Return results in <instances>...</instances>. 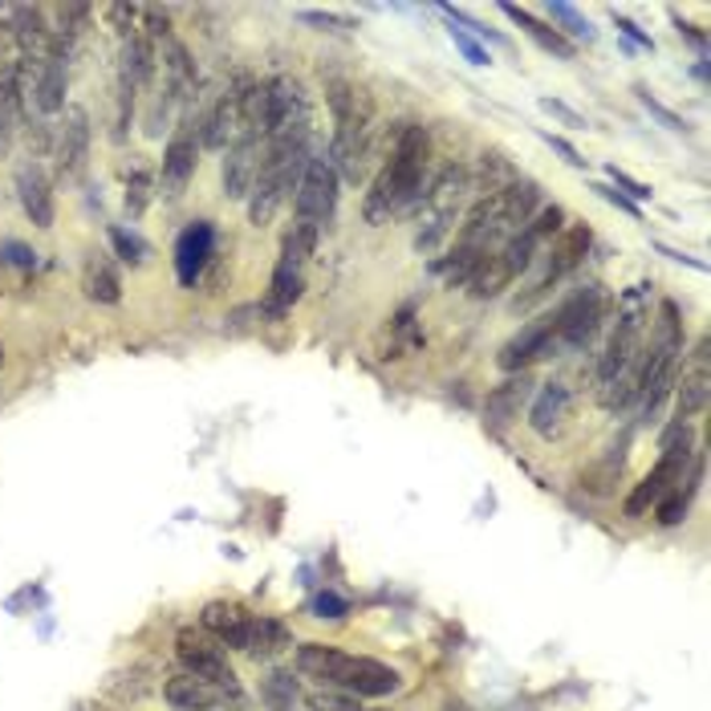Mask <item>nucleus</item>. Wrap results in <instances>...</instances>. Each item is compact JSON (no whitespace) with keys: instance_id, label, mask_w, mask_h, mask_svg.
<instances>
[{"instance_id":"c9c22d12","label":"nucleus","mask_w":711,"mask_h":711,"mask_svg":"<svg viewBox=\"0 0 711 711\" xmlns=\"http://www.w3.org/2000/svg\"><path fill=\"white\" fill-rule=\"evenodd\" d=\"M451 41H455V49H460L463 58L472 61V66H488V49H480L472 41V37L463 33V29H451Z\"/></svg>"},{"instance_id":"7c9ffc66","label":"nucleus","mask_w":711,"mask_h":711,"mask_svg":"<svg viewBox=\"0 0 711 711\" xmlns=\"http://www.w3.org/2000/svg\"><path fill=\"white\" fill-rule=\"evenodd\" d=\"M297 700H301V691H297V679L289 671H273L264 679V703L273 711H297Z\"/></svg>"},{"instance_id":"20e7f679","label":"nucleus","mask_w":711,"mask_h":711,"mask_svg":"<svg viewBox=\"0 0 711 711\" xmlns=\"http://www.w3.org/2000/svg\"><path fill=\"white\" fill-rule=\"evenodd\" d=\"M318 224H309V220H297L289 228V237L281 244V261L273 269V284H269V309L273 313H284V309L293 306L301 289H306V264L318 249Z\"/></svg>"},{"instance_id":"0eeeda50","label":"nucleus","mask_w":711,"mask_h":711,"mask_svg":"<svg viewBox=\"0 0 711 711\" xmlns=\"http://www.w3.org/2000/svg\"><path fill=\"white\" fill-rule=\"evenodd\" d=\"M330 683L358 695V700H382V695H394L403 688V675L394 667L379 663V659H367V654H342Z\"/></svg>"},{"instance_id":"393cba45","label":"nucleus","mask_w":711,"mask_h":711,"mask_svg":"<svg viewBox=\"0 0 711 711\" xmlns=\"http://www.w3.org/2000/svg\"><path fill=\"white\" fill-rule=\"evenodd\" d=\"M529 379H524V370L517 374V379H509V382H500L497 391L488 394V411H484V423L488 427H504V423H512V419L521 415V407H524V399H529Z\"/></svg>"},{"instance_id":"1a4fd4ad","label":"nucleus","mask_w":711,"mask_h":711,"mask_svg":"<svg viewBox=\"0 0 711 711\" xmlns=\"http://www.w3.org/2000/svg\"><path fill=\"white\" fill-rule=\"evenodd\" d=\"M691 460V443L688 435H683V443H663V460L654 463V472L642 480L634 492H630L627 500V517H642V512L651 509V504H659V500L671 492L675 484H683V468H688Z\"/></svg>"},{"instance_id":"ddd939ff","label":"nucleus","mask_w":711,"mask_h":711,"mask_svg":"<svg viewBox=\"0 0 711 711\" xmlns=\"http://www.w3.org/2000/svg\"><path fill=\"white\" fill-rule=\"evenodd\" d=\"M602 289L598 284H585V289H578V293L569 297L565 306L553 313L558 318V338L561 346H585L598 333V326H602Z\"/></svg>"},{"instance_id":"b1692460","label":"nucleus","mask_w":711,"mask_h":711,"mask_svg":"<svg viewBox=\"0 0 711 711\" xmlns=\"http://www.w3.org/2000/svg\"><path fill=\"white\" fill-rule=\"evenodd\" d=\"M711 394V374H708V342L695 346V358H691V370L683 374V387H679V419H695L703 415Z\"/></svg>"},{"instance_id":"2f4dec72","label":"nucleus","mask_w":711,"mask_h":711,"mask_svg":"<svg viewBox=\"0 0 711 711\" xmlns=\"http://www.w3.org/2000/svg\"><path fill=\"white\" fill-rule=\"evenodd\" d=\"M110 240H114V249H119V257L127 264H142L147 257H151V249H147L134 232H127V228H110Z\"/></svg>"},{"instance_id":"39448f33","label":"nucleus","mask_w":711,"mask_h":711,"mask_svg":"<svg viewBox=\"0 0 711 711\" xmlns=\"http://www.w3.org/2000/svg\"><path fill=\"white\" fill-rule=\"evenodd\" d=\"M468 200V171L463 167H448L443 176L435 179V188L423 196V212H427V228H419L415 237V249L419 252H431L443 244L455 220H460V208Z\"/></svg>"},{"instance_id":"9d476101","label":"nucleus","mask_w":711,"mask_h":711,"mask_svg":"<svg viewBox=\"0 0 711 711\" xmlns=\"http://www.w3.org/2000/svg\"><path fill=\"white\" fill-rule=\"evenodd\" d=\"M561 346L558 338V318L553 313H545V318L529 321L517 338H509V342L500 346V370H509V374H521L524 367H533V362H541V358H549L553 350Z\"/></svg>"},{"instance_id":"5701e85b","label":"nucleus","mask_w":711,"mask_h":711,"mask_svg":"<svg viewBox=\"0 0 711 711\" xmlns=\"http://www.w3.org/2000/svg\"><path fill=\"white\" fill-rule=\"evenodd\" d=\"M163 700L176 711H212L216 703L228 700V691L212 688V683H203V679L196 675H179V679H167Z\"/></svg>"},{"instance_id":"dca6fc26","label":"nucleus","mask_w":711,"mask_h":711,"mask_svg":"<svg viewBox=\"0 0 711 711\" xmlns=\"http://www.w3.org/2000/svg\"><path fill=\"white\" fill-rule=\"evenodd\" d=\"M200 627L212 634L220 647H232V651H249L252 627H257V614L240 610L232 602H208L200 614Z\"/></svg>"},{"instance_id":"79ce46f5","label":"nucleus","mask_w":711,"mask_h":711,"mask_svg":"<svg viewBox=\"0 0 711 711\" xmlns=\"http://www.w3.org/2000/svg\"><path fill=\"white\" fill-rule=\"evenodd\" d=\"M598 191H602V196H605V200H610V203H618V208H622V212H630V216H639V208H634V203H630V200H627V196H618V191H614V188H598Z\"/></svg>"},{"instance_id":"f704fd0d","label":"nucleus","mask_w":711,"mask_h":711,"mask_svg":"<svg viewBox=\"0 0 711 711\" xmlns=\"http://www.w3.org/2000/svg\"><path fill=\"white\" fill-rule=\"evenodd\" d=\"M549 17H553V21L565 24V29H569V33H573V37H590V24L581 21V17H578V12H573V9H569V4H553V9H549Z\"/></svg>"},{"instance_id":"9b49d317","label":"nucleus","mask_w":711,"mask_h":711,"mask_svg":"<svg viewBox=\"0 0 711 711\" xmlns=\"http://www.w3.org/2000/svg\"><path fill=\"white\" fill-rule=\"evenodd\" d=\"M200 154V119L196 114H183L176 127V134H171V142H167L163 151V191L167 196H183V188H188V179L196 176V159Z\"/></svg>"},{"instance_id":"58836bf2","label":"nucleus","mask_w":711,"mask_h":711,"mask_svg":"<svg viewBox=\"0 0 711 711\" xmlns=\"http://www.w3.org/2000/svg\"><path fill=\"white\" fill-rule=\"evenodd\" d=\"M134 200H127V208H131V212H142V203H147V176H134ZM131 191H127V196H131Z\"/></svg>"},{"instance_id":"a878e982","label":"nucleus","mask_w":711,"mask_h":711,"mask_svg":"<svg viewBox=\"0 0 711 711\" xmlns=\"http://www.w3.org/2000/svg\"><path fill=\"white\" fill-rule=\"evenodd\" d=\"M504 17H509V21L521 24L524 33L533 37V41H537V46H541V49H549V53H558V58H573V46H569L565 37H561L558 29H549V24L537 21L533 12L517 9V4H504Z\"/></svg>"},{"instance_id":"cd10ccee","label":"nucleus","mask_w":711,"mask_h":711,"mask_svg":"<svg viewBox=\"0 0 711 711\" xmlns=\"http://www.w3.org/2000/svg\"><path fill=\"white\" fill-rule=\"evenodd\" d=\"M342 654L338 647H326V642H301L297 647V667L306 671V675L321 679V683H330L333 671H338V663H342Z\"/></svg>"},{"instance_id":"423d86ee","label":"nucleus","mask_w":711,"mask_h":711,"mask_svg":"<svg viewBox=\"0 0 711 711\" xmlns=\"http://www.w3.org/2000/svg\"><path fill=\"white\" fill-rule=\"evenodd\" d=\"M176 654L188 675L203 679V683H212V688L228 691V695H240L237 671L228 663V651L208 634V630H179Z\"/></svg>"},{"instance_id":"c85d7f7f","label":"nucleus","mask_w":711,"mask_h":711,"mask_svg":"<svg viewBox=\"0 0 711 711\" xmlns=\"http://www.w3.org/2000/svg\"><path fill=\"white\" fill-rule=\"evenodd\" d=\"M289 647V630L273 618H257V627H252V642H249V654L252 659H273Z\"/></svg>"},{"instance_id":"aec40b11","label":"nucleus","mask_w":711,"mask_h":711,"mask_svg":"<svg viewBox=\"0 0 711 711\" xmlns=\"http://www.w3.org/2000/svg\"><path fill=\"white\" fill-rule=\"evenodd\" d=\"M70 49H58L46 58V66L37 70L33 82V107L37 114H61L66 110V82H70Z\"/></svg>"},{"instance_id":"f8f14e48","label":"nucleus","mask_w":711,"mask_h":711,"mask_svg":"<svg viewBox=\"0 0 711 711\" xmlns=\"http://www.w3.org/2000/svg\"><path fill=\"white\" fill-rule=\"evenodd\" d=\"M590 244H593V232H590V224H581V220H573V224H565L558 232V240H553V249H549V269H545V277L533 284V293L524 297V301H537V297H545L553 284L561 281V277H569L573 269H578L581 261H585V252H590Z\"/></svg>"},{"instance_id":"37998d69","label":"nucleus","mask_w":711,"mask_h":711,"mask_svg":"<svg viewBox=\"0 0 711 711\" xmlns=\"http://www.w3.org/2000/svg\"><path fill=\"white\" fill-rule=\"evenodd\" d=\"M0 367H4V346H0Z\"/></svg>"},{"instance_id":"e433bc0d","label":"nucleus","mask_w":711,"mask_h":711,"mask_svg":"<svg viewBox=\"0 0 711 711\" xmlns=\"http://www.w3.org/2000/svg\"><path fill=\"white\" fill-rule=\"evenodd\" d=\"M313 614L318 618H346V602L342 598H333V593H321L318 602H313Z\"/></svg>"},{"instance_id":"a211bd4d","label":"nucleus","mask_w":711,"mask_h":711,"mask_svg":"<svg viewBox=\"0 0 711 711\" xmlns=\"http://www.w3.org/2000/svg\"><path fill=\"white\" fill-rule=\"evenodd\" d=\"M240 102H244V90H224L212 102V110L200 119V142L208 151H228L232 147V139L240 131Z\"/></svg>"},{"instance_id":"7ed1b4c3","label":"nucleus","mask_w":711,"mask_h":711,"mask_svg":"<svg viewBox=\"0 0 711 711\" xmlns=\"http://www.w3.org/2000/svg\"><path fill=\"white\" fill-rule=\"evenodd\" d=\"M642 318H647V284H639V289H630L627 293L614 333H610V342H605L602 358H598V387H602V394L610 391L627 370H634V362H639L642 326H647Z\"/></svg>"},{"instance_id":"4be33fe9","label":"nucleus","mask_w":711,"mask_h":711,"mask_svg":"<svg viewBox=\"0 0 711 711\" xmlns=\"http://www.w3.org/2000/svg\"><path fill=\"white\" fill-rule=\"evenodd\" d=\"M565 415H569V387H565V382H545V387H541V394L533 399L529 427H533L541 439H553V435H561Z\"/></svg>"},{"instance_id":"2eb2a0df","label":"nucleus","mask_w":711,"mask_h":711,"mask_svg":"<svg viewBox=\"0 0 711 711\" xmlns=\"http://www.w3.org/2000/svg\"><path fill=\"white\" fill-rule=\"evenodd\" d=\"M163 90L171 94L183 114L196 102V90H200V73H196V61H191L188 46L176 41V37H163Z\"/></svg>"},{"instance_id":"72a5a7b5","label":"nucleus","mask_w":711,"mask_h":711,"mask_svg":"<svg viewBox=\"0 0 711 711\" xmlns=\"http://www.w3.org/2000/svg\"><path fill=\"white\" fill-rule=\"evenodd\" d=\"M0 261L17 264V269H33L37 257H33V249H24V244H17V240H4V244H0Z\"/></svg>"},{"instance_id":"f3484780","label":"nucleus","mask_w":711,"mask_h":711,"mask_svg":"<svg viewBox=\"0 0 711 711\" xmlns=\"http://www.w3.org/2000/svg\"><path fill=\"white\" fill-rule=\"evenodd\" d=\"M212 249H216V228L208 220H196L179 232L176 240V273L179 284H196L203 273V264L212 261Z\"/></svg>"},{"instance_id":"6ab92c4d","label":"nucleus","mask_w":711,"mask_h":711,"mask_svg":"<svg viewBox=\"0 0 711 711\" xmlns=\"http://www.w3.org/2000/svg\"><path fill=\"white\" fill-rule=\"evenodd\" d=\"M86 159H90V114L82 107H70L58 134V176L73 179L86 167Z\"/></svg>"},{"instance_id":"ea45409f","label":"nucleus","mask_w":711,"mask_h":711,"mask_svg":"<svg viewBox=\"0 0 711 711\" xmlns=\"http://www.w3.org/2000/svg\"><path fill=\"white\" fill-rule=\"evenodd\" d=\"M618 29H622V33L630 37V41H639L642 49H651V37L642 33V29H639V24H634V21H622V17H618Z\"/></svg>"},{"instance_id":"412c9836","label":"nucleus","mask_w":711,"mask_h":711,"mask_svg":"<svg viewBox=\"0 0 711 711\" xmlns=\"http://www.w3.org/2000/svg\"><path fill=\"white\" fill-rule=\"evenodd\" d=\"M17 196H21L24 216H29L37 228H53L58 203H53V188H49L46 171L37 163H24L21 171H17Z\"/></svg>"},{"instance_id":"c756f323","label":"nucleus","mask_w":711,"mask_h":711,"mask_svg":"<svg viewBox=\"0 0 711 711\" xmlns=\"http://www.w3.org/2000/svg\"><path fill=\"white\" fill-rule=\"evenodd\" d=\"M622 463H627V451L610 448V455H605L602 463H593L590 472H581V488H590V492L605 497V492H610V484H614L618 475H622Z\"/></svg>"},{"instance_id":"473e14b6","label":"nucleus","mask_w":711,"mask_h":711,"mask_svg":"<svg viewBox=\"0 0 711 711\" xmlns=\"http://www.w3.org/2000/svg\"><path fill=\"white\" fill-rule=\"evenodd\" d=\"M309 708L313 711H362L358 708V695H350V691H346V695H338V691H313V695H309Z\"/></svg>"},{"instance_id":"4468645a","label":"nucleus","mask_w":711,"mask_h":711,"mask_svg":"<svg viewBox=\"0 0 711 711\" xmlns=\"http://www.w3.org/2000/svg\"><path fill=\"white\" fill-rule=\"evenodd\" d=\"M261 142L264 131H252V127H240L232 147H228L224 159V196L228 200H249L252 183H257V167H261Z\"/></svg>"},{"instance_id":"f03ea898","label":"nucleus","mask_w":711,"mask_h":711,"mask_svg":"<svg viewBox=\"0 0 711 711\" xmlns=\"http://www.w3.org/2000/svg\"><path fill=\"white\" fill-rule=\"evenodd\" d=\"M330 110H333V142H330V167L338 179L358 183L362 163L370 151V119H374V102L362 86L354 82H330Z\"/></svg>"},{"instance_id":"6e6552de","label":"nucleus","mask_w":711,"mask_h":711,"mask_svg":"<svg viewBox=\"0 0 711 711\" xmlns=\"http://www.w3.org/2000/svg\"><path fill=\"white\" fill-rule=\"evenodd\" d=\"M293 203H297V220H309V224H318L321 220H330L333 208H338V171L330 167L326 154H313L306 167V176L297 183L293 191Z\"/></svg>"},{"instance_id":"4c0bfd02","label":"nucleus","mask_w":711,"mask_h":711,"mask_svg":"<svg viewBox=\"0 0 711 711\" xmlns=\"http://www.w3.org/2000/svg\"><path fill=\"white\" fill-rule=\"evenodd\" d=\"M610 176H614V183H618V188H627L630 196H634V200H647V196H651V188H642V183H634V179H630V176H622V171H618V167H610Z\"/></svg>"},{"instance_id":"bb28decb","label":"nucleus","mask_w":711,"mask_h":711,"mask_svg":"<svg viewBox=\"0 0 711 711\" xmlns=\"http://www.w3.org/2000/svg\"><path fill=\"white\" fill-rule=\"evenodd\" d=\"M82 284H86V297L90 301H102V306H119L122 301V281H119V273L110 269V261H90L86 264V277H82Z\"/></svg>"},{"instance_id":"f257e3e1","label":"nucleus","mask_w":711,"mask_h":711,"mask_svg":"<svg viewBox=\"0 0 711 711\" xmlns=\"http://www.w3.org/2000/svg\"><path fill=\"white\" fill-rule=\"evenodd\" d=\"M427 163H431V139H427V127L407 122L403 131H399V139H394L391 163L382 167L379 179L370 183L367 203H362V212H367L370 224H387L394 212H403L407 203L423 200Z\"/></svg>"},{"instance_id":"a19ab883","label":"nucleus","mask_w":711,"mask_h":711,"mask_svg":"<svg viewBox=\"0 0 711 711\" xmlns=\"http://www.w3.org/2000/svg\"><path fill=\"white\" fill-rule=\"evenodd\" d=\"M541 107H545L549 114H561V119H565L569 127H585V122H581L578 114H573V110H565V107H561V102H553V98H545V102H541Z\"/></svg>"}]
</instances>
